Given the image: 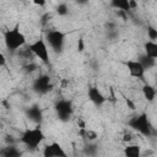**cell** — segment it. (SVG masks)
I'll return each mask as SVG.
<instances>
[{
  "instance_id": "6da1fadb",
  "label": "cell",
  "mask_w": 157,
  "mask_h": 157,
  "mask_svg": "<svg viewBox=\"0 0 157 157\" xmlns=\"http://www.w3.org/2000/svg\"><path fill=\"white\" fill-rule=\"evenodd\" d=\"M2 39H4L5 48L9 52H16V50L21 49L23 45H26V43H27V38H26L25 33L20 29L18 25L4 31Z\"/></svg>"
},
{
  "instance_id": "7a4b0ae2",
  "label": "cell",
  "mask_w": 157,
  "mask_h": 157,
  "mask_svg": "<svg viewBox=\"0 0 157 157\" xmlns=\"http://www.w3.org/2000/svg\"><path fill=\"white\" fill-rule=\"evenodd\" d=\"M44 140H45V135L39 126L28 128L25 131H22V134L20 136V142L29 150L38 148Z\"/></svg>"
},
{
  "instance_id": "3957f363",
  "label": "cell",
  "mask_w": 157,
  "mask_h": 157,
  "mask_svg": "<svg viewBox=\"0 0 157 157\" xmlns=\"http://www.w3.org/2000/svg\"><path fill=\"white\" fill-rule=\"evenodd\" d=\"M128 124L132 130L137 131L140 135H142L145 137H151L155 132V128L151 124L147 113H140V114L132 117Z\"/></svg>"
},
{
  "instance_id": "277c9868",
  "label": "cell",
  "mask_w": 157,
  "mask_h": 157,
  "mask_svg": "<svg viewBox=\"0 0 157 157\" xmlns=\"http://www.w3.org/2000/svg\"><path fill=\"white\" fill-rule=\"evenodd\" d=\"M28 52L37 58L39 61H42L45 65H49L50 63V50H49V45L47 44L44 37H39L36 40L31 42L28 44Z\"/></svg>"
},
{
  "instance_id": "5b68a950",
  "label": "cell",
  "mask_w": 157,
  "mask_h": 157,
  "mask_svg": "<svg viewBox=\"0 0 157 157\" xmlns=\"http://www.w3.org/2000/svg\"><path fill=\"white\" fill-rule=\"evenodd\" d=\"M67 33L63 32L60 29H49L45 33V42L49 45L50 49H53L55 53H61L65 45V39H66Z\"/></svg>"
},
{
  "instance_id": "8992f818",
  "label": "cell",
  "mask_w": 157,
  "mask_h": 157,
  "mask_svg": "<svg viewBox=\"0 0 157 157\" xmlns=\"http://www.w3.org/2000/svg\"><path fill=\"white\" fill-rule=\"evenodd\" d=\"M55 112L61 121H67L74 113V105L70 99H60L55 104Z\"/></svg>"
},
{
  "instance_id": "52a82bcc",
  "label": "cell",
  "mask_w": 157,
  "mask_h": 157,
  "mask_svg": "<svg viewBox=\"0 0 157 157\" xmlns=\"http://www.w3.org/2000/svg\"><path fill=\"white\" fill-rule=\"evenodd\" d=\"M52 87H53V85H52L50 77L48 75H40V76L36 77L33 80V83H32L33 91L37 92V93H39V94L48 93L52 90Z\"/></svg>"
},
{
  "instance_id": "ba28073f",
  "label": "cell",
  "mask_w": 157,
  "mask_h": 157,
  "mask_svg": "<svg viewBox=\"0 0 157 157\" xmlns=\"http://www.w3.org/2000/svg\"><path fill=\"white\" fill-rule=\"evenodd\" d=\"M125 66L129 71V75L134 78H140L142 80L145 77V74H146V70L145 67L142 66V64L139 61V60H135V59H129L125 61Z\"/></svg>"
},
{
  "instance_id": "9c48e42d",
  "label": "cell",
  "mask_w": 157,
  "mask_h": 157,
  "mask_svg": "<svg viewBox=\"0 0 157 157\" xmlns=\"http://www.w3.org/2000/svg\"><path fill=\"white\" fill-rule=\"evenodd\" d=\"M42 153H43L44 157H66L67 156L66 151L56 141H53L49 145H47L43 148V152Z\"/></svg>"
},
{
  "instance_id": "30bf717a",
  "label": "cell",
  "mask_w": 157,
  "mask_h": 157,
  "mask_svg": "<svg viewBox=\"0 0 157 157\" xmlns=\"http://www.w3.org/2000/svg\"><path fill=\"white\" fill-rule=\"evenodd\" d=\"M87 98L94 104V105H102L107 102V98L101 92V90L97 87V86H91L88 87L87 90Z\"/></svg>"
},
{
  "instance_id": "8fae6325",
  "label": "cell",
  "mask_w": 157,
  "mask_h": 157,
  "mask_svg": "<svg viewBox=\"0 0 157 157\" xmlns=\"http://www.w3.org/2000/svg\"><path fill=\"white\" fill-rule=\"evenodd\" d=\"M123 153L126 156V157H140L142 155V148L141 146L136 145V144H131L129 142L124 150H123Z\"/></svg>"
},
{
  "instance_id": "7c38bea8",
  "label": "cell",
  "mask_w": 157,
  "mask_h": 157,
  "mask_svg": "<svg viewBox=\"0 0 157 157\" xmlns=\"http://www.w3.org/2000/svg\"><path fill=\"white\" fill-rule=\"evenodd\" d=\"M110 7L118 10L119 12H125V13H128L131 10L130 0H110Z\"/></svg>"
},
{
  "instance_id": "4fadbf2b",
  "label": "cell",
  "mask_w": 157,
  "mask_h": 157,
  "mask_svg": "<svg viewBox=\"0 0 157 157\" xmlns=\"http://www.w3.org/2000/svg\"><path fill=\"white\" fill-rule=\"evenodd\" d=\"M141 93H142L144 98L150 103L153 102L156 98V88H155V86H152L150 83H145L141 87Z\"/></svg>"
},
{
  "instance_id": "5bb4252c",
  "label": "cell",
  "mask_w": 157,
  "mask_h": 157,
  "mask_svg": "<svg viewBox=\"0 0 157 157\" xmlns=\"http://www.w3.org/2000/svg\"><path fill=\"white\" fill-rule=\"evenodd\" d=\"M144 52L145 55L151 56L153 59H157V43L156 40H146L144 43Z\"/></svg>"
},
{
  "instance_id": "9a60e30c",
  "label": "cell",
  "mask_w": 157,
  "mask_h": 157,
  "mask_svg": "<svg viewBox=\"0 0 157 157\" xmlns=\"http://www.w3.org/2000/svg\"><path fill=\"white\" fill-rule=\"evenodd\" d=\"M137 60L142 64V66L145 67V70H148V69L156 66V59H153V58H151V56H147V55H145V54H144L142 56H140Z\"/></svg>"
},
{
  "instance_id": "2e32d148",
  "label": "cell",
  "mask_w": 157,
  "mask_h": 157,
  "mask_svg": "<svg viewBox=\"0 0 157 157\" xmlns=\"http://www.w3.org/2000/svg\"><path fill=\"white\" fill-rule=\"evenodd\" d=\"M56 13L59 16H66L69 13V6L66 5V2H60L56 6Z\"/></svg>"
},
{
  "instance_id": "e0dca14e",
  "label": "cell",
  "mask_w": 157,
  "mask_h": 157,
  "mask_svg": "<svg viewBox=\"0 0 157 157\" xmlns=\"http://www.w3.org/2000/svg\"><path fill=\"white\" fill-rule=\"evenodd\" d=\"M5 156H18L20 155V151L18 150H16V147L15 146H7V147H5V151L2 152Z\"/></svg>"
},
{
  "instance_id": "ac0fdd59",
  "label": "cell",
  "mask_w": 157,
  "mask_h": 157,
  "mask_svg": "<svg viewBox=\"0 0 157 157\" xmlns=\"http://www.w3.org/2000/svg\"><path fill=\"white\" fill-rule=\"evenodd\" d=\"M147 36H148L150 40H156L157 39V29L153 26H148L147 27Z\"/></svg>"
},
{
  "instance_id": "d6986e66",
  "label": "cell",
  "mask_w": 157,
  "mask_h": 157,
  "mask_svg": "<svg viewBox=\"0 0 157 157\" xmlns=\"http://www.w3.org/2000/svg\"><path fill=\"white\" fill-rule=\"evenodd\" d=\"M29 117L33 120H38V119L40 120V112L37 108H31L29 109Z\"/></svg>"
},
{
  "instance_id": "ffe728a7",
  "label": "cell",
  "mask_w": 157,
  "mask_h": 157,
  "mask_svg": "<svg viewBox=\"0 0 157 157\" xmlns=\"http://www.w3.org/2000/svg\"><path fill=\"white\" fill-rule=\"evenodd\" d=\"M121 140H123L125 144L132 142V140H134V137H132V134H130V132H124V134H123V137H121Z\"/></svg>"
},
{
  "instance_id": "44dd1931",
  "label": "cell",
  "mask_w": 157,
  "mask_h": 157,
  "mask_svg": "<svg viewBox=\"0 0 157 157\" xmlns=\"http://www.w3.org/2000/svg\"><path fill=\"white\" fill-rule=\"evenodd\" d=\"M7 65V58L4 53L0 52V67H5Z\"/></svg>"
},
{
  "instance_id": "7402d4cb",
  "label": "cell",
  "mask_w": 157,
  "mask_h": 157,
  "mask_svg": "<svg viewBox=\"0 0 157 157\" xmlns=\"http://www.w3.org/2000/svg\"><path fill=\"white\" fill-rule=\"evenodd\" d=\"M31 1L33 2V5L39 6V7H43V6H45V4H47V0H31Z\"/></svg>"
},
{
  "instance_id": "603a6c76",
  "label": "cell",
  "mask_w": 157,
  "mask_h": 157,
  "mask_svg": "<svg viewBox=\"0 0 157 157\" xmlns=\"http://www.w3.org/2000/svg\"><path fill=\"white\" fill-rule=\"evenodd\" d=\"M76 1H77L78 4H86V2L88 1V0H76Z\"/></svg>"
}]
</instances>
